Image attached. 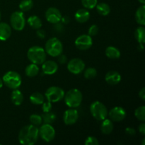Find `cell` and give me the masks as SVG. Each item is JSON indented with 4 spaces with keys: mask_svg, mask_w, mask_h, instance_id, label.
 Instances as JSON below:
<instances>
[{
    "mask_svg": "<svg viewBox=\"0 0 145 145\" xmlns=\"http://www.w3.org/2000/svg\"><path fill=\"white\" fill-rule=\"evenodd\" d=\"M39 131L37 126L27 125L24 126L18 133V142L24 145H33L38 141Z\"/></svg>",
    "mask_w": 145,
    "mask_h": 145,
    "instance_id": "cell-1",
    "label": "cell"
},
{
    "mask_svg": "<svg viewBox=\"0 0 145 145\" xmlns=\"http://www.w3.org/2000/svg\"><path fill=\"white\" fill-rule=\"evenodd\" d=\"M46 55L45 49L37 45L31 47L27 52V57L30 62L37 65H42L46 60Z\"/></svg>",
    "mask_w": 145,
    "mask_h": 145,
    "instance_id": "cell-2",
    "label": "cell"
},
{
    "mask_svg": "<svg viewBox=\"0 0 145 145\" xmlns=\"http://www.w3.org/2000/svg\"><path fill=\"white\" fill-rule=\"evenodd\" d=\"M65 102L67 106L72 108L79 107L83 100L82 93L79 89H72L65 94Z\"/></svg>",
    "mask_w": 145,
    "mask_h": 145,
    "instance_id": "cell-3",
    "label": "cell"
},
{
    "mask_svg": "<svg viewBox=\"0 0 145 145\" xmlns=\"http://www.w3.org/2000/svg\"><path fill=\"white\" fill-rule=\"evenodd\" d=\"M45 50L48 55L55 57L62 53L63 45L58 38H51L45 43Z\"/></svg>",
    "mask_w": 145,
    "mask_h": 145,
    "instance_id": "cell-4",
    "label": "cell"
},
{
    "mask_svg": "<svg viewBox=\"0 0 145 145\" xmlns=\"http://www.w3.org/2000/svg\"><path fill=\"white\" fill-rule=\"evenodd\" d=\"M3 83L6 86L11 89H16L21 86L22 79L21 75L14 71H8L2 77Z\"/></svg>",
    "mask_w": 145,
    "mask_h": 145,
    "instance_id": "cell-5",
    "label": "cell"
},
{
    "mask_svg": "<svg viewBox=\"0 0 145 145\" xmlns=\"http://www.w3.org/2000/svg\"><path fill=\"white\" fill-rule=\"evenodd\" d=\"M90 112L93 118L99 121H102L108 116V110L106 106L99 101L93 102L90 106Z\"/></svg>",
    "mask_w": 145,
    "mask_h": 145,
    "instance_id": "cell-6",
    "label": "cell"
},
{
    "mask_svg": "<svg viewBox=\"0 0 145 145\" xmlns=\"http://www.w3.org/2000/svg\"><path fill=\"white\" fill-rule=\"evenodd\" d=\"M65 91L58 86H50L46 90L45 96L48 101L51 103H57L62 100L65 97Z\"/></svg>",
    "mask_w": 145,
    "mask_h": 145,
    "instance_id": "cell-7",
    "label": "cell"
},
{
    "mask_svg": "<svg viewBox=\"0 0 145 145\" xmlns=\"http://www.w3.org/2000/svg\"><path fill=\"white\" fill-rule=\"evenodd\" d=\"M11 26L16 31H22L25 25V19L23 11H15L10 17Z\"/></svg>",
    "mask_w": 145,
    "mask_h": 145,
    "instance_id": "cell-8",
    "label": "cell"
},
{
    "mask_svg": "<svg viewBox=\"0 0 145 145\" xmlns=\"http://www.w3.org/2000/svg\"><path fill=\"white\" fill-rule=\"evenodd\" d=\"M39 136L43 141L50 142L55 137V130L51 124L44 123L39 129Z\"/></svg>",
    "mask_w": 145,
    "mask_h": 145,
    "instance_id": "cell-9",
    "label": "cell"
},
{
    "mask_svg": "<svg viewBox=\"0 0 145 145\" xmlns=\"http://www.w3.org/2000/svg\"><path fill=\"white\" fill-rule=\"evenodd\" d=\"M85 68V63L79 58H73L67 63V69L73 74H79Z\"/></svg>",
    "mask_w": 145,
    "mask_h": 145,
    "instance_id": "cell-10",
    "label": "cell"
},
{
    "mask_svg": "<svg viewBox=\"0 0 145 145\" xmlns=\"http://www.w3.org/2000/svg\"><path fill=\"white\" fill-rule=\"evenodd\" d=\"M75 46L77 49L80 50H87L93 44V40L92 38L88 34H84L81 35L75 40Z\"/></svg>",
    "mask_w": 145,
    "mask_h": 145,
    "instance_id": "cell-11",
    "label": "cell"
},
{
    "mask_svg": "<svg viewBox=\"0 0 145 145\" xmlns=\"http://www.w3.org/2000/svg\"><path fill=\"white\" fill-rule=\"evenodd\" d=\"M125 110L120 106H116L108 112V116L113 122H120L126 117Z\"/></svg>",
    "mask_w": 145,
    "mask_h": 145,
    "instance_id": "cell-12",
    "label": "cell"
},
{
    "mask_svg": "<svg viewBox=\"0 0 145 145\" xmlns=\"http://www.w3.org/2000/svg\"><path fill=\"white\" fill-rule=\"evenodd\" d=\"M45 18L49 23L52 24L60 22L62 14L59 10L55 7H50L45 11Z\"/></svg>",
    "mask_w": 145,
    "mask_h": 145,
    "instance_id": "cell-13",
    "label": "cell"
},
{
    "mask_svg": "<svg viewBox=\"0 0 145 145\" xmlns=\"http://www.w3.org/2000/svg\"><path fill=\"white\" fill-rule=\"evenodd\" d=\"M79 118L78 111L74 108H70L68 110H65L63 115V121L65 124L67 125H71L76 123Z\"/></svg>",
    "mask_w": 145,
    "mask_h": 145,
    "instance_id": "cell-14",
    "label": "cell"
},
{
    "mask_svg": "<svg viewBox=\"0 0 145 145\" xmlns=\"http://www.w3.org/2000/svg\"><path fill=\"white\" fill-rule=\"evenodd\" d=\"M42 70L45 74H54L58 70V65L53 60H45L42 64Z\"/></svg>",
    "mask_w": 145,
    "mask_h": 145,
    "instance_id": "cell-15",
    "label": "cell"
},
{
    "mask_svg": "<svg viewBox=\"0 0 145 145\" xmlns=\"http://www.w3.org/2000/svg\"><path fill=\"white\" fill-rule=\"evenodd\" d=\"M105 80L110 85H117L121 81V75L117 71H109L106 73Z\"/></svg>",
    "mask_w": 145,
    "mask_h": 145,
    "instance_id": "cell-16",
    "label": "cell"
},
{
    "mask_svg": "<svg viewBox=\"0 0 145 145\" xmlns=\"http://www.w3.org/2000/svg\"><path fill=\"white\" fill-rule=\"evenodd\" d=\"M11 35V28L8 24L0 23V40L5 41L10 38Z\"/></svg>",
    "mask_w": 145,
    "mask_h": 145,
    "instance_id": "cell-17",
    "label": "cell"
},
{
    "mask_svg": "<svg viewBox=\"0 0 145 145\" xmlns=\"http://www.w3.org/2000/svg\"><path fill=\"white\" fill-rule=\"evenodd\" d=\"M74 18L77 22L81 24L86 23L90 18V13L86 8H80L75 13Z\"/></svg>",
    "mask_w": 145,
    "mask_h": 145,
    "instance_id": "cell-18",
    "label": "cell"
},
{
    "mask_svg": "<svg viewBox=\"0 0 145 145\" xmlns=\"http://www.w3.org/2000/svg\"><path fill=\"white\" fill-rule=\"evenodd\" d=\"M114 125L113 121L110 119H104L102 120V123L101 125V131L104 135H109L113 132Z\"/></svg>",
    "mask_w": 145,
    "mask_h": 145,
    "instance_id": "cell-19",
    "label": "cell"
},
{
    "mask_svg": "<svg viewBox=\"0 0 145 145\" xmlns=\"http://www.w3.org/2000/svg\"><path fill=\"white\" fill-rule=\"evenodd\" d=\"M11 100L15 106H20L24 101V95L18 89H14L11 95Z\"/></svg>",
    "mask_w": 145,
    "mask_h": 145,
    "instance_id": "cell-20",
    "label": "cell"
},
{
    "mask_svg": "<svg viewBox=\"0 0 145 145\" xmlns=\"http://www.w3.org/2000/svg\"><path fill=\"white\" fill-rule=\"evenodd\" d=\"M135 20L140 25H145V6L142 4L137 9L135 13Z\"/></svg>",
    "mask_w": 145,
    "mask_h": 145,
    "instance_id": "cell-21",
    "label": "cell"
},
{
    "mask_svg": "<svg viewBox=\"0 0 145 145\" xmlns=\"http://www.w3.org/2000/svg\"><path fill=\"white\" fill-rule=\"evenodd\" d=\"M27 23H28V24L31 28L35 30L39 29L42 25V23L40 18L35 15L28 17V20H27Z\"/></svg>",
    "mask_w": 145,
    "mask_h": 145,
    "instance_id": "cell-22",
    "label": "cell"
},
{
    "mask_svg": "<svg viewBox=\"0 0 145 145\" xmlns=\"http://www.w3.org/2000/svg\"><path fill=\"white\" fill-rule=\"evenodd\" d=\"M106 55L112 59H116L120 58V52L117 48L114 46H108L106 49Z\"/></svg>",
    "mask_w": 145,
    "mask_h": 145,
    "instance_id": "cell-23",
    "label": "cell"
},
{
    "mask_svg": "<svg viewBox=\"0 0 145 145\" xmlns=\"http://www.w3.org/2000/svg\"><path fill=\"white\" fill-rule=\"evenodd\" d=\"M25 75L28 77H34L39 73V67L35 64L31 63L26 67L25 69Z\"/></svg>",
    "mask_w": 145,
    "mask_h": 145,
    "instance_id": "cell-24",
    "label": "cell"
},
{
    "mask_svg": "<svg viewBox=\"0 0 145 145\" xmlns=\"http://www.w3.org/2000/svg\"><path fill=\"white\" fill-rule=\"evenodd\" d=\"M30 101L34 105H42L45 101V96L39 92H35L30 96Z\"/></svg>",
    "mask_w": 145,
    "mask_h": 145,
    "instance_id": "cell-25",
    "label": "cell"
},
{
    "mask_svg": "<svg viewBox=\"0 0 145 145\" xmlns=\"http://www.w3.org/2000/svg\"><path fill=\"white\" fill-rule=\"evenodd\" d=\"M135 37L139 44H144L145 42V28L143 25L139 26L135 32Z\"/></svg>",
    "mask_w": 145,
    "mask_h": 145,
    "instance_id": "cell-26",
    "label": "cell"
},
{
    "mask_svg": "<svg viewBox=\"0 0 145 145\" xmlns=\"http://www.w3.org/2000/svg\"><path fill=\"white\" fill-rule=\"evenodd\" d=\"M98 13L101 16H108L110 12V7L108 4L104 2L99 3L96 6Z\"/></svg>",
    "mask_w": 145,
    "mask_h": 145,
    "instance_id": "cell-27",
    "label": "cell"
},
{
    "mask_svg": "<svg viewBox=\"0 0 145 145\" xmlns=\"http://www.w3.org/2000/svg\"><path fill=\"white\" fill-rule=\"evenodd\" d=\"M41 116H42V121L44 122V123H47V124L52 125L56 120L57 118L56 115L51 111L44 113Z\"/></svg>",
    "mask_w": 145,
    "mask_h": 145,
    "instance_id": "cell-28",
    "label": "cell"
},
{
    "mask_svg": "<svg viewBox=\"0 0 145 145\" xmlns=\"http://www.w3.org/2000/svg\"><path fill=\"white\" fill-rule=\"evenodd\" d=\"M33 6V0H22L19 4V8L21 11H28Z\"/></svg>",
    "mask_w": 145,
    "mask_h": 145,
    "instance_id": "cell-29",
    "label": "cell"
},
{
    "mask_svg": "<svg viewBox=\"0 0 145 145\" xmlns=\"http://www.w3.org/2000/svg\"><path fill=\"white\" fill-rule=\"evenodd\" d=\"M135 116L137 120L144 122L145 120V106H142L137 108L135 111Z\"/></svg>",
    "mask_w": 145,
    "mask_h": 145,
    "instance_id": "cell-30",
    "label": "cell"
},
{
    "mask_svg": "<svg viewBox=\"0 0 145 145\" xmlns=\"http://www.w3.org/2000/svg\"><path fill=\"white\" fill-rule=\"evenodd\" d=\"M96 75H97V71L93 67L87 68L84 73V76L86 79H93V78L96 77Z\"/></svg>",
    "mask_w": 145,
    "mask_h": 145,
    "instance_id": "cell-31",
    "label": "cell"
},
{
    "mask_svg": "<svg viewBox=\"0 0 145 145\" xmlns=\"http://www.w3.org/2000/svg\"><path fill=\"white\" fill-rule=\"evenodd\" d=\"M29 120L31 124L35 126H39L42 123V116L38 114H32L30 116Z\"/></svg>",
    "mask_w": 145,
    "mask_h": 145,
    "instance_id": "cell-32",
    "label": "cell"
},
{
    "mask_svg": "<svg viewBox=\"0 0 145 145\" xmlns=\"http://www.w3.org/2000/svg\"><path fill=\"white\" fill-rule=\"evenodd\" d=\"M83 7L86 9H92L96 7L98 0H81Z\"/></svg>",
    "mask_w": 145,
    "mask_h": 145,
    "instance_id": "cell-33",
    "label": "cell"
},
{
    "mask_svg": "<svg viewBox=\"0 0 145 145\" xmlns=\"http://www.w3.org/2000/svg\"><path fill=\"white\" fill-rule=\"evenodd\" d=\"M84 144L85 145H98L99 142L96 137H93V136H89L85 140Z\"/></svg>",
    "mask_w": 145,
    "mask_h": 145,
    "instance_id": "cell-34",
    "label": "cell"
},
{
    "mask_svg": "<svg viewBox=\"0 0 145 145\" xmlns=\"http://www.w3.org/2000/svg\"><path fill=\"white\" fill-rule=\"evenodd\" d=\"M98 33H99V27L96 25H95V24H93V25H91L90 28H89L88 35H90L91 37H93L97 35Z\"/></svg>",
    "mask_w": 145,
    "mask_h": 145,
    "instance_id": "cell-35",
    "label": "cell"
},
{
    "mask_svg": "<svg viewBox=\"0 0 145 145\" xmlns=\"http://www.w3.org/2000/svg\"><path fill=\"white\" fill-rule=\"evenodd\" d=\"M52 103L50 101H44L42 104V111L44 113H47V112H50L52 110Z\"/></svg>",
    "mask_w": 145,
    "mask_h": 145,
    "instance_id": "cell-36",
    "label": "cell"
},
{
    "mask_svg": "<svg viewBox=\"0 0 145 145\" xmlns=\"http://www.w3.org/2000/svg\"><path fill=\"white\" fill-rule=\"evenodd\" d=\"M58 62H59L60 64H65L67 61V57L65 56V55H62V54H60L59 55H58Z\"/></svg>",
    "mask_w": 145,
    "mask_h": 145,
    "instance_id": "cell-37",
    "label": "cell"
},
{
    "mask_svg": "<svg viewBox=\"0 0 145 145\" xmlns=\"http://www.w3.org/2000/svg\"><path fill=\"white\" fill-rule=\"evenodd\" d=\"M125 133L128 135H135L136 134V131L134 128L133 127H127L125 129Z\"/></svg>",
    "mask_w": 145,
    "mask_h": 145,
    "instance_id": "cell-38",
    "label": "cell"
},
{
    "mask_svg": "<svg viewBox=\"0 0 145 145\" xmlns=\"http://www.w3.org/2000/svg\"><path fill=\"white\" fill-rule=\"evenodd\" d=\"M36 34L40 38H41V39H42V38H44L45 37V31H44L43 30H40V28L39 29H38V31H37L36 32Z\"/></svg>",
    "mask_w": 145,
    "mask_h": 145,
    "instance_id": "cell-39",
    "label": "cell"
},
{
    "mask_svg": "<svg viewBox=\"0 0 145 145\" xmlns=\"http://www.w3.org/2000/svg\"><path fill=\"white\" fill-rule=\"evenodd\" d=\"M139 131L141 133L142 135H145V124L144 123H142L141 124L139 125Z\"/></svg>",
    "mask_w": 145,
    "mask_h": 145,
    "instance_id": "cell-40",
    "label": "cell"
},
{
    "mask_svg": "<svg viewBox=\"0 0 145 145\" xmlns=\"http://www.w3.org/2000/svg\"><path fill=\"white\" fill-rule=\"evenodd\" d=\"M139 97L142 101L145 100V88L143 87L139 92Z\"/></svg>",
    "mask_w": 145,
    "mask_h": 145,
    "instance_id": "cell-41",
    "label": "cell"
},
{
    "mask_svg": "<svg viewBox=\"0 0 145 145\" xmlns=\"http://www.w3.org/2000/svg\"><path fill=\"white\" fill-rule=\"evenodd\" d=\"M55 30H57V31H62V29H63V25H62V24H60V23H57V24H55Z\"/></svg>",
    "mask_w": 145,
    "mask_h": 145,
    "instance_id": "cell-42",
    "label": "cell"
},
{
    "mask_svg": "<svg viewBox=\"0 0 145 145\" xmlns=\"http://www.w3.org/2000/svg\"><path fill=\"white\" fill-rule=\"evenodd\" d=\"M61 21H62V22L63 23V24H68V23L69 22V18L68 16H65V17H62V18H61Z\"/></svg>",
    "mask_w": 145,
    "mask_h": 145,
    "instance_id": "cell-43",
    "label": "cell"
},
{
    "mask_svg": "<svg viewBox=\"0 0 145 145\" xmlns=\"http://www.w3.org/2000/svg\"><path fill=\"white\" fill-rule=\"evenodd\" d=\"M3 84H4V83H3V81H2V79H1V77H0V89H1V87H2Z\"/></svg>",
    "mask_w": 145,
    "mask_h": 145,
    "instance_id": "cell-44",
    "label": "cell"
},
{
    "mask_svg": "<svg viewBox=\"0 0 145 145\" xmlns=\"http://www.w3.org/2000/svg\"><path fill=\"white\" fill-rule=\"evenodd\" d=\"M139 2L141 3L142 4H145V0H138Z\"/></svg>",
    "mask_w": 145,
    "mask_h": 145,
    "instance_id": "cell-45",
    "label": "cell"
},
{
    "mask_svg": "<svg viewBox=\"0 0 145 145\" xmlns=\"http://www.w3.org/2000/svg\"><path fill=\"white\" fill-rule=\"evenodd\" d=\"M144 141H145V139H143V140H142V145H144Z\"/></svg>",
    "mask_w": 145,
    "mask_h": 145,
    "instance_id": "cell-46",
    "label": "cell"
},
{
    "mask_svg": "<svg viewBox=\"0 0 145 145\" xmlns=\"http://www.w3.org/2000/svg\"><path fill=\"white\" fill-rule=\"evenodd\" d=\"M0 20H1V13H0Z\"/></svg>",
    "mask_w": 145,
    "mask_h": 145,
    "instance_id": "cell-47",
    "label": "cell"
}]
</instances>
